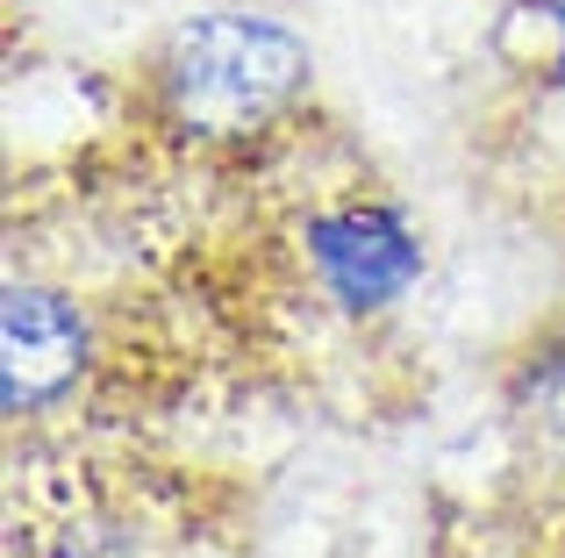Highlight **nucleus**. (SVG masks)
<instances>
[{"mask_svg": "<svg viewBox=\"0 0 565 558\" xmlns=\"http://www.w3.org/2000/svg\"><path fill=\"white\" fill-rule=\"evenodd\" d=\"M515 14L544 22V36H552V72L565 79V0H515Z\"/></svg>", "mask_w": 565, "mask_h": 558, "instance_id": "5", "label": "nucleus"}, {"mask_svg": "<svg viewBox=\"0 0 565 558\" xmlns=\"http://www.w3.org/2000/svg\"><path fill=\"white\" fill-rule=\"evenodd\" d=\"M308 43L273 14H193L172 29L158 51V100H166L172 129L207 143H236L273 129L294 100L308 94Z\"/></svg>", "mask_w": 565, "mask_h": 558, "instance_id": "1", "label": "nucleus"}, {"mask_svg": "<svg viewBox=\"0 0 565 558\" xmlns=\"http://www.w3.org/2000/svg\"><path fill=\"white\" fill-rule=\"evenodd\" d=\"M301 258H308V279H316L322 301L337 315L365 322V315H386L394 301L415 293V279L429 266V244L408 223V208L359 194V201H330V208L308 215Z\"/></svg>", "mask_w": 565, "mask_h": 558, "instance_id": "2", "label": "nucleus"}, {"mask_svg": "<svg viewBox=\"0 0 565 558\" xmlns=\"http://www.w3.org/2000/svg\"><path fill=\"white\" fill-rule=\"evenodd\" d=\"M515 394L537 401V408H552V422H565V336L544 344V351H530L523 373H515Z\"/></svg>", "mask_w": 565, "mask_h": 558, "instance_id": "4", "label": "nucleus"}, {"mask_svg": "<svg viewBox=\"0 0 565 558\" xmlns=\"http://www.w3.org/2000/svg\"><path fill=\"white\" fill-rule=\"evenodd\" d=\"M86 373V315L65 293L14 279L0 308V408L14 422L57 408Z\"/></svg>", "mask_w": 565, "mask_h": 558, "instance_id": "3", "label": "nucleus"}]
</instances>
